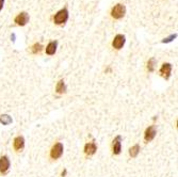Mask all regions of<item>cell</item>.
<instances>
[{"mask_svg":"<svg viewBox=\"0 0 178 177\" xmlns=\"http://www.w3.org/2000/svg\"><path fill=\"white\" fill-rule=\"evenodd\" d=\"M0 123L3 125H9L12 123V117L8 114H3V115L0 116Z\"/></svg>","mask_w":178,"mask_h":177,"instance_id":"cell-15","label":"cell"},{"mask_svg":"<svg viewBox=\"0 0 178 177\" xmlns=\"http://www.w3.org/2000/svg\"><path fill=\"white\" fill-rule=\"evenodd\" d=\"M65 174H66V171H64V172H63V173H62V176H63V177H64V175H65Z\"/></svg>","mask_w":178,"mask_h":177,"instance_id":"cell-20","label":"cell"},{"mask_svg":"<svg viewBox=\"0 0 178 177\" xmlns=\"http://www.w3.org/2000/svg\"><path fill=\"white\" fill-rule=\"evenodd\" d=\"M122 137L117 136L116 138L113 140V145H112V150L114 155H119L122 150Z\"/></svg>","mask_w":178,"mask_h":177,"instance_id":"cell-6","label":"cell"},{"mask_svg":"<svg viewBox=\"0 0 178 177\" xmlns=\"http://www.w3.org/2000/svg\"><path fill=\"white\" fill-rule=\"evenodd\" d=\"M176 34H173V35H171V36H168V38H166V39H164L162 41V43H168V42H172L173 39H174L175 38H176Z\"/></svg>","mask_w":178,"mask_h":177,"instance_id":"cell-18","label":"cell"},{"mask_svg":"<svg viewBox=\"0 0 178 177\" xmlns=\"http://www.w3.org/2000/svg\"><path fill=\"white\" fill-rule=\"evenodd\" d=\"M156 134H157V131H156V129H155V127L154 126H149L146 130H145V134H144L145 141L151 142L152 140L156 137Z\"/></svg>","mask_w":178,"mask_h":177,"instance_id":"cell-10","label":"cell"},{"mask_svg":"<svg viewBox=\"0 0 178 177\" xmlns=\"http://www.w3.org/2000/svg\"><path fill=\"white\" fill-rule=\"evenodd\" d=\"M97 150V145L95 142H89V143L85 144L84 146V153L87 154V156H92L96 153Z\"/></svg>","mask_w":178,"mask_h":177,"instance_id":"cell-9","label":"cell"},{"mask_svg":"<svg viewBox=\"0 0 178 177\" xmlns=\"http://www.w3.org/2000/svg\"><path fill=\"white\" fill-rule=\"evenodd\" d=\"M55 91H57L58 94H63L64 92L66 91V87L65 83H64L63 80H60L57 84V88H55Z\"/></svg>","mask_w":178,"mask_h":177,"instance_id":"cell-13","label":"cell"},{"mask_svg":"<svg viewBox=\"0 0 178 177\" xmlns=\"http://www.w3.org/2000/svg\"><path fill=\"white\" fill-rule=\"evenodd\" d=\"M171 72H172V65H171L170 63L162 64V66H161V68H160V74L163 78H165V79L170 78Z\"/></svg>","mask_w":178,"mask_h":177,"instance_id":"cell-8","label":"cell"},{"mask_svg":"<svg viewBox=\"0 0 178 177\" xmlns=\"http://www.w3.org/2000/svg\"><path fill=\"white\" fill-rule=\"evenodd\" d=\"M28 22H29V14L26 12L19 13L15 17V23L18 26H25Z\"/></svg>","mask_w":178,"mask_h":177,"instance_id":"cell-5","label":"cell"},{"mask_svg":"<svg viewBox=\"0 0 178 177\" xmlns=\"http://www.w3.org/2000/svg\"><path fill=\"white\" fill-rule=\"evenodd\" d=\"M139 153H140V145H138V144H136L135 146H132V147L129 150V155H130V157H132V158L137 157Z\"/></svg>","mask_w":178,"mask_h":177,"instance_id":"cell-14","label":"cell"},{"mask_svg":"<svg viewBox=\"0 0 178 177\" xmlns=\"http://www.w3.org/2000/svg\"><path fill=\"white\" fill-rule=\"evenodd\" d=\"M42 48H43V47H42L41 44L36 43V44H34V45L32 46L31 50H32V52H33V53H38V52H41Z\"/></svg>","mask_w":178,"mask_h":177,"instance_id":"cell-17","label":"cell"},{"mask_svg":"<svg viewBox=\"0 0 178 177\" xmlns=\"http://www.w3.org/2000/svg\"><path fill=\"white\" fill-rule=\"evenodd\" d=\"M63 154V144L62 143H57L54 145V147L51 148V152H50V157L52 159H58L60 158Z\"/></svg>","mask_w":178,"mask_h":177,"instance_id":"cell-3","label":"cell"},{"mask_svg":"<svg viewBox=\"0 0 178 177\" xmlns=\"http://www.w3.org/2000/svg\"><path fill=\"white\" fill-rule=\"evenodd\" d=\"M24 146H25V140L22 137H17V138L14 139V148H15V150L19 152V150H22L24 148Z\"/></svg>","mask_w":178,"mask_h":177,"instance_id":"cell-11","label":"cell"},{"mask_svg":"<svg viewBox=\"0 0 178 177\" xmlns=\"http://www.w3.org/2000/svg\"><path fill=\"white\" fill-rule=\"evenodd\" d=\"M68 19V11L66 9H63V10H60L59 12L55 15V24L57 25H62L64 23H66V20Z\"/></svg>","mask_w":178,"mask_h":177,"instance_id":"cell-2","label":"cell"},{"mask_svg":"<svg viewBox=\"0 0 178 177\" xmlns=\"http://www.w3.org/2000/svg\"><path fill=\"white\" fill-rule=\"evenodd\" d=\"M3 4H4V0H0V11L3 8Z\"/></svg>","mask_w":178,"mask_h":177,"instance_id":"cell-19","label":"cell"},{"mask_svg":"<svg viewBox=\"0 0 178 177\" xmlns=\"http://www.w3.org/2000/svg\"><path fill=\"white\" fill-rule=\"evenodd\" d=\"M10 169V160L6 156L0 158V173L6 174Z\"/></svg>","mask_w":178,"mask_h":177,"instance_id":"cell-4","label":"cell"},{"mask_svg":"<svg viewBox=\"0 0 178 177\" xmlns=\"http://www.w3.org/2000/svg\"><path fill=\"white\" fill-rule=\"evenodd\" d=\"M125 13H126V6L124 4H116L112 8L111 10V16H112L114 19H121L125 16Z\"/></svg>","mask_w":178,"mask_h":177,"instance_id":"cell-1","label":"cell"},{"mask_svg":"<svg viewBox=\"0 0 178 177\" xmlns=\"http://www.w3.org/2000/svg\"><path fill=\"white\" fill-rule=\"evenodd\" d=\"M155 64H156V59H155V58L149 59L148 62H147V69H148L149 72H154Z\"/></svg>","mask_w":178,"mask_h":177,"instance_id":"cell-16","label":"cell"},{"mask_svg":"<svg viewBox=\"0 0 178 177\" xmlns=\"http://www.w3.org/2000/svg\"><path fill=\"white\" fill-rule=\"evenodd\" d=\"M55 50H57V42H50L47 45V47H46V53L49 56H52L55 53Z\"/></svg>","mask_w":178,"mask_h":177,"instance_id":"cell-12","label":"cell"},{"mask_svg":"<svg viewBox=\"0 0 178 177\" xmlns=\"http://www.w3.org/2000/svg\"><path fill=\"white\" fill-rule=\"evenodd\" d=\"M125 44V36L123 34H117L112 42V46L115 49H121Z\"/></svg>","mask_w":178,"mask_h":177,"instance_id":"cell-7","label":"cell"}]
</instances>
